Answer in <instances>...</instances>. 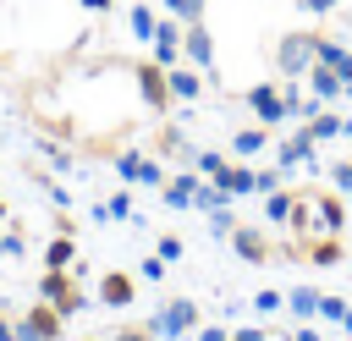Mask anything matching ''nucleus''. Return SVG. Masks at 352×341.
I'll return each instance as SVG.
<instances>
[{
	"label": "nucleus",
	"mask_w": 352,
	"mask_h": 341,
	"mask_svg": "<svg viewBox=\"0 0 352 341\" xmlns=\"http://www.w3.org/2000/svg\"><path fill=\"white\" fill-rule=\"evenodd\" d=\"M319 297H324V292H314V286H297V292H286V308H292L297 319H319Z\"/></svg>",
	"instance_id": "24"
},
{
	"label": "nucleus",
	"mask_w": 352,
	"mask_h": 341,
	"mask_svg": "<svg viewBox=\"0 0 352 341\" xmlns=\"http://www.w3.org/2000/svg\"><path fill=\"white\" fill-rule=\"evenodd\" d=\"M116 170H121V182H132V187H154V192H160V182H165V165L148 160V154H116Z\"/></svg>",
	"instance_id": "11"
},
{
	"label": "nucleus",
	"mask_w": 352,
	"mask_h": 341,
	"mask_svg": "<svg viewBox=\"0 0 352 341\" xmlns=\"http://www.w3.org/2000/svg\"><path fill=\"white\" fill-rule=\"evenodd\" d=\"M231 341H270V330L264 324H242V330H231Z\"/></svg>",
	"instance_id": "34"
},
{
	"label": "nucleus",
	"mask_w": 352,
	"mask_h": 341,
	"mask_svg": "<svg viewBox=\"0 0 352 341\" xmlns=\"http://www.w3.org/2000/svg\"><path fill=\"white\" fill-rule=\"evenodd\" d=\"M165 77H170V99H182V104H192L198 94H204V77H198V66H165Z\"/></svg>",
	"instance_id": "18"
},
{
	"label": "nucleus",
	"mask_w": 352,
	"mask_h": 341,
	"mask_svg": "<svg viewBox=\"0 0 352 341\" xmlns=\"http://www.w3.org/2000/svg\"><path fill=\"white\" fill-rule=\"evenodd\" d=\"M308 94H314V99H324V104H330V99H341V72H336V66H324V60H314V66H308Z\"/></svg>",
	"instance_id": "19"
},
{
	"label": "nucleus",
	"mask_w": 352,
	"mask_h": 341,
	"mask_svg": "<svg viewBox=\"0 0 352 341\" xmlns=\"http://www.w3.org/2000/svg\"><path fill=\"white\" fill-rule=\"evenodd\" d=\"M72 258H77V248H72V236H66V231H55V242L44 248V270H66Z\"/></svg>",
	"instance_id": "25"
},
{
	"label": "nucleus",
	"mask_w": 352,
	"mask_h": 341,
	"mask_svg": "<svg viewBox=\"0 0 352 341\" xmlns=\"http://www.w3.org/2000/svg\"><path fill=\"white\" fill-rule=\"evenodd\" d=\"M292 204H297V187L264 192V226H286V220H292Z\"/></svg>",
	"instance_id": "20"
},
{
	"label": "nucleus",
	"mask_w": 352,
	"mask_h": 341,
	"mask_svg": "<svg viewBox=\"0 0 352 341\" xmlns=\"http://www.w3.org/2000/svg\"><path fill=\"white\" fill-rule=\"evenodd\" d=\"M0 341H22V336H16V330H11L6 319H0Z\"/></svg>",
	"instance_id": "40"
},
{
	"label": "nucleus",
	"mask_w": 352,
	"mask_h": 341,
	"mask_svg": "<svg viewBox=\"0 0 352 341\" xmlns=\"http://www.w3.org/2000/svg\"><path fill=\"white\" fill-rule=\"evenodd\" d=\"M308 66H314V28L280 33V44H275V72H280V77H308Z\"/></svg>",
	"instance_id": "2"
},
{
	"label": "nucleus",
	"mask_w": 352,
	"mask_h": 341,
	"mask_svg": "<svg viewBox=\"0 0 352 341\" xmlns=\"http://www.w3.org/2000/svg\"><path fill=\"white\" fill-rule=\"evenodd\" d=\"M330 182H336V192H352V154L341 165H330Z\"/></svg>",
	"instance_id": "32"
},
{
	"label": "nucleus",
	"mask_w": 352,
	"mask_h": 341,
	"mask_svg": "<svg viewBox=\"0 0 352 341\" xmlns=\"http://www.w3.org/2000/svg\"><path fill=\"white\" fill-rule=\"evenodd\" d=\"M182 60L198 66V72H214V33L204 22H187L182 28Z\"/></svg>",
	"instance_id": "10"
},
{
	"label": "nucleus",
	"mask_w": 352,
	"mask_h": 341,
	"mask_svg": "<svg viewBox=\"0 0 352 341\" xmlns=\"http://www.w3.org/2000/svg\"><path fill=\"white\" fill-rule=\"evenodd\" d=\"M341 99H352V77H346V88H341Z\"/></svg>",
	"instance_id": "42"
},
{
	"label": "nucleus",
	"mask_w": 352,
	"mask_h": 341,
	"mask_svg": "<svg viewBox=\"0 0 352 341\" xmlns=\"http://www.w3.org/2000/svg\"><path fill=\"white\" fill-rule=\"evenodd\" d=\"M308 132H314L319 143H330V138H346V116H336V110H314V116H308Z\"/></svg>",
	"instance_id": "21"
},
{
	"label": "nucleus",
	"mask_w": 352,
	"mask_h": 341,
	"mask_svg": "<svg viewBox=\"0 0 352 341\" xmlns=\"http://www.w3.org/2000/svg\"><path fill=\"white\" fill-rule=\"evenodd\" d=\"M209 182H214L220 192H231V198H248V192L258 187V170H253V165H231V160H226V165H220Z\"/></svg>",
	"instance_id": "14"
},
{
	"label": "nucleus",
	"mask_w": 352,
	"mask_h": 341,
	"mask_svg": "<svg viewBox=\"0 0 352 341\" xmlns=\"http://www.w3.org/2000/svg\"><path fill=\"white\" fill-rule=\"evenodd\" d=\"M314 60H324V66H336V72H341V66L352 60V50H346V44H336L330 33H314Z\"/></svg>",
	"instance_id": "23"
},
{
	"label": "nucleus",
	"mask_w": 352,
	"mask_h": 341,
	"mask_svg": "<svg viewBox=\"0 0 352 341\" xmlns=\"http://www.w3.org/2000/svg\"><path fill=\"white\" fill-rule=\"evenodd\" d=\"M165 11L176 22H204V0H165Z\"/></svg>",
	"instance_id": "26"
},
{
	"label": "nucleus",
	"mask_w": 352,
	"mask_h": 341,
	"mask_svg": "<svg viewBox=\"0 0 352 341\" xmlns=\"http://www.w3.org/2000/svg\"><path fill=\"white\" fill-rule=\"evenodd\" d=\"M38 297H44V302H55L66 319L88 308V302H82V292H77V280H72L66 270H44V280H38Z\"/></svg>",
	"instance_id": "8"
},
{
	"label": "nucleus",
	"mask_w": 352,
	"mask_h": 341,
	"mask_svg": "<svg viewBox=\"0 0 352 341\" xmlns=\"http://www.w3.org/2000/svg\"><path fill=\"white\" fill-rule=\"evenodd\" d=\"M297 6H302V11H308V16H330V11H336V6H341V0H297Z\"/></svg>",
	"instance_id": "35"
},
{
	"label": "nucleus",
	"mask_w": 352,
	"mask_h": 341,
	"mask_svg": "<svg viewBox=\"0 0 352 341\" xmlns=\"http://www.w3.org/2000/svg\"><path fill=\"white\" fill-rule=\"evenodd\" d=\"M154 253H160L165 264H170V258H182V236H176V231H165V236L154 242Z\"/></svg>",
	"instance_id": "30"
},
{
	"label": "nucleus",
	"mask_w": 352,
	"mask_h": 341,
	"mask_svg": "<svg viewBox=\"0 0 352 341\" xmlns=\"http://www.w3.org/2000/svg\"><path fill=\"white\" fill-rule=\"evenodd\" d=\"M82 6H88V11H110L116 0H82Z\"/></svg>",
	"instance_id": "39"
},
{
	"label": "nucleus",
	"mask_w": 352,
	"mask_h": 341,
	"mask_svg": "<svg viewBox=\"0 0 352 341\" xmlns=\"http://www.w3.org/2000/svg\"><path fill=\"white\" fill-rule=\"evenodd\" d=\"M270 132H275V126H264V121H253V126H236V132H231V154H236V160H253V154H264V148H270Z\"/></svg>",
	"instance_id": "16"
},
{
	"label": "nucleus",
	"mask_w": 352,
	"mask_h": 341,
	"mask_svg": "<svg viewBox=\"0 0 352 341\" xmlns=\"http://www.w3.org/2000/svg\"><path fill=\"white\" fill-rule=\"evenodd\" d=\"M275 187H280V170H258V187L253 192H275Z\"/></svg>",
	"instance_id": "37"
},
{
	"label": "nucleus",
	"mask_w": 352,
	"mask_h": 341,
	"mask_svg": "<svg viewBox=\"0 0 352 341\" xmlns=\"http://www.w3.org/2000/svg\"><path fill=\"white\" fill-rule=\"evenodd\" d=\"M242 104L264 121V126H286L292 121V110H286V94H280V82H253L248 94H242Z\"/></svg>",
	"instance_id": "5"
},
{
	"label": "nucleus",
	"mask_w": 352,
	"mask_h": 341,
	"mask_svg": "<svg viewBox=\"0 0 352 341\" xmlns=\"http://www.w3.org/2000/svg\"><path fill=\"white\" fill-rule=\"evenodd\" d=\"M132 82H138V99L154 110V116H165L170 110V77H165V66L148 55V60H132Z\"/></svg>",
	"instance_id": "3"
},
{
	"label": "nucleus",
	"mask_w": 352,
	"mask_h": 341,
	"mask_svg": "<svg viewBox=\"0 0 352 341\" xmlns=\"http://www.w3.org/2000/svg\"><path fill=\"white\" fill-rule=\"evenodd\" d=\"M286 341H324V336H319V330H314V324H308V319H302V324H297V330H292V336H286Z\"/></svg>",
	"instance_id": "38"
},
{
	"label": "nucleus",
	"mask_w": 352,
	"mask_h": 341,
	"mask_svg": "<svg viewBox=\"0 0 352 341\" xmlns=\"http://www.w3.org/2000/svg\"><path fill=\"white\" fill-rule=\"evenodd\" d=\"M253 308H258V314H280V308H286V292L264 286V292H253Z\"/></svg>",
	"instance_id": "27"
},
{
	"label": "nucleus",
	"mask_w": 352,
	"mask_h": 341,
	"mask_svg": "<svg viewBox=\"0 0 352 341\" xmlns=\"http://www.w3.org/2000/svg\"><path fill=\"white\" fill-rule=\"evenodd\" d=\"M0 253H6V258H22V226L0 231Z\"/></svg>",
	"instance_id": "31"
},
{
	"label": "nucleus",
	"mask_w": 352,
	"mask_h": 341,
	"mask_svg": "<svg viewBox=\"0 0 352 341\" xmlns=\"http://www.w3.org/2000/svg\"><path fill=\"white\" fill-rule=\"evenodd\" d=\"M126 22H132V38H143V44H154V28H160V16L148 11V0H132V11H126Z\"/></svg>",
	"instance_id": "22"
},
{
	"label": "nucleus",
	"mask_w": 352,
	"mask_h": 341,
	"mask_svg": "<svg viewBox=\"0 0 352 341\" xmlns=\"http://www.w3.org/2000/svg\"><path fill=\"white\" fill-rule=\"evenodd\" d=\"M314 154H319V138H314V132H308V121H302V126H292V132L280 138L275 165H280V170H302V165H308V170H319V160H314Z\"/></svg>",
	"instance_id": "4"
},
{
	"label": "nucleus",
	"mask_w": 352,
	"mask_h": 341,
	"mask_svg": "<svg viewBox=\"0 0 352 341\" xmlns=\"http://www.w3.org/2000/svg\"><path fill=\"white\" fill-rule=\"evenodd\" d=\"M302 258H308L314 270H330V264L346 258V242H341V236H308V242H302Z\"/></svg>",
	"instance_id": "17"
},
{
	"label": "nucleus",
	"mask_w": 352,
	"mask_h": 341,
	"mask_svg": "<svg viewBox=\"0 0 352 341\" xmlns=\"http://www.w3.org/2000/svg\"><path fill=\"white\" fill-rule=\"evenodd\" d=\"M60 319H66V314H60L55 302H33V308L16 319V336H22V341H60Z\"/></svg>",
	"instance_id": "9"
},
{
	"label": "nucleus",
	"mask_w": 352,
	"mask_h": 341,
	"mask_svg": "<svg viewBox=\"0 0 352 341\" xmlns=\"http://www.w3.org/2000/svg\"><path fill=\"white\" fill-rule=\"evenodd\" d=\"M231 248H236L242 264H270V258H280V242H275L264 226H236V231H231Z\"/></svg>",
	"instance_id": "7"
},
{
	"label": "nucleus",
	"mask_w": 352,
	"mask_h": 341,
	"mask_svg": "<svg viewBox=\"0 0 352 341\" xmlns=\"http://www.w3.org/2000/svg\"><path fill=\"white\" fill-rule=\"evenodd\" d=\"M182 28H187V22L160 16V28H154V60H160V66H176V60H182Z\"/></svg>",
	"instance_id": "13"
},
{
	"label": "nucleus",
	"mask_w": 352,
	"mask_h": 341,
	"mask_svg": "<svg viewBox=\"0 0 352 341\" xmlns=\"http://www.w3.org/2000/svg\"><path fill=\"white\" fill-rule=\"evenodd\" d=\"M138 275H143V280H160V275H165V258H160V253H154V258H143V264H138Z\"/></svg>",
	"instance_id": "33"
},
{
	"label": "nucleus",
	"mask_w": 352,
	"mask_h": 341,
	"mask_svg": "<svg viewBox=\"0 0 352 341\" xmlns=\"http://www.w3.org/2000/svg\"><path fill=\"white\" fill-rule=\"evenodd\" d=\"M341 330H346V336H352V302H346V314H341Z\"/></svg>",
	"instance_id": "41"
},
{
	"label": "nucleus",
	"mask_w": 352,
	"mask_h": 341,
	"mask_svg": "<svg viewBox=\"0 0 352 341\" xmlns=\"http://www.w3.org/2000/svg\"><path fill=\"white\" fill-rule=\"evenodd\" d=\"M0 226H6V204H0Z\"/></svg>",
	"instance_id": "43"
},
{
	"label": "nucleus",
	"mask_w": 352,
	"mask_h": 341,
	"mask_svg": "<svg viewBox=\"0 0 352 341\" xmlns=\"http://www.w3.org/2000/svg\"><path fill=\"white\" fill-rule=\"evenodd\" d=\"M209 231H214V236H231V231H236V220H231V204L209 209Z\"/></svg>",
	"instance_id": "28"
},
{
	"label": "nucleus",
	"mask_w": 352,
	"mask_h": 341,
	"mask_svg": "<svg viewBox=\"0 0 352 341\" xmlns=\"http://www.w3.org/2000/svg\"><path fill=\"white\" fill-rule=\"evenodd\" d=\"M341 314H346V297L324 292V297H319V319H336V324H341Z\"/></svg>",
	"instance_id": "29"
},
{
	"label": "nucleus",
	"mask_w": 352,
	"mask_h": 341,
	"mask_svg": "<svg viewBox=\"0 0 352 341\" xmlns=\"http://www.w3.org/2000/svg\"><path fill=\"white\" fill-rule=\"evenodd\" d=\"M346 138H352V132H346Z\"/></svg>",
	"instance_id": "44"
},
{
	"label": "nucleus",
	"mask_w": 352,
	"mask_h": 341,
	"mask_svg": "<svg viewBox=\"0 0 352 341\" xmlns=\"http://www.w3.org/2000/svg\"><path fill=\"white\" fill-rule=\"evenodd\" d=\"M110 341H154V336H148V330H143V324H126V330H116V336H110Z\"/></svg>",
	"instance_id": "36"
},
{
	"label": "nucleus",
	"mask_w": 352,
	"mask_h": 341,
	"mask_svg": "<svg viewBox=\"0 0 352 341\" xmlns=\"http://www.w3.org/2000/svg\"><path fill=\"white\" fill-rule=\"evenodd\" d=\"M143 330H148L154 341H176V336H192V330H198V302H192V297H170L160 314H148V319H143Z\"/></svg>",
	"instance_id": "1"
},
{
	"label": "nucleus",
	"mask_w": 352,
	"mask_h": 341,
	"mask_svg": "<svg viewBox=\"0 0 352 341\" xmlns=\"http://www.w3.org/2000/svg\"><path fill=\"white\" fill-rule=\"evenodd\" d=\"M132 297H138V280L126 270H104L99 275V302L104 308H132Z\"/></svg>",
	"instance_id": "12"
},
{
	"label": "nucleus",
	"mask_w": 352,
	"mask_h": 341,
	"mask_svg": "<svg viewBox=\"0 0 352 341\" xmlns=\"http://www.w3.org/2000/svg\"><path fill=\"white\" fill-rule=\"evenodd\" d=\"M314 192V236H341L346 231V198L341 192H330V187H308Z\"/></svg>",
	"instance_id": "6"
},
{
	"label": "nucleus",
	"mask_w": 352,
	"mask_h": 341,
	"mask_svg": "<svg viewBox=\"0 0 352 341\" xmlns=\"http://www.w3.org/2000/svg\"><path fill=\"white\" fill-rule=\"evenodd\" d=\"M198 182H204L198 170H176V176H165V182H160V198H165L170 209H192V192H198Z\"/></svg>",
	"instance_id": "15"
}]
</instances>
